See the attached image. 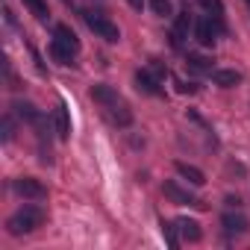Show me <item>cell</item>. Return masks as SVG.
<instances>
[{
  "instance_id": "cell-3",
  "label": "cell",
  "mask_w": 250,
  "mask_h": 250,
  "mask_svg": "<svg viewBox=\"0 0 250 250\" xmlns=\"http://www.w3.org/2000/svg\"><path fill=\"white\" fill-rule=\"evenodd\" d=\"M83 21H85L88 30H91L94 36H100L103 42H109V44H118V42H121V30H118V24H112L106 15L91 12V9H83Z\"/></svg>"
},
{
  "instance_id": "cell-15",
  "label": "cell",
  "mask_w": 250,
  "mask_h": 250,
  "mask_svg": "<svg viewBox=\"0 0 250 250\" xmlns=\"http://www.w3.org/2000/svg\"><path fill=\"white\" fill-rule=\"evenodd\" d=\"M15 115H18L21 121H27V124H33V127H36V124H39V121L44 118V115H42V112H39V109H36L33 103H21V100L15 103Z\"/></svg>"
},
{
  "instance_id": "cell-9",
  "label": "cell",
  "mask_w": 250,
  "mask_h": 250,
  "mask_svg": "<svg viewBox=\"0 0 250 250\" xmlns=\"http://www.w3.org/2000/svg\"><path fill=\"white\" fill-rule=\"evenodd\" d=\"M53 121H56V136H59L62 142H68V139H71V115H68L65 100H59V106H56V112H53Z\"/></svg>"
},
{
  "instance_id": "cell-10",
  "label": "cell",
  "mask_w": 250,
  "mask_h": 250,
  "mask_svg": "<svg viewBox=\"0 0 250 250\" xmlns=\"http://www.w3.org/2000/svg\"><path fill=\"white\" fill-rule=\"evenodd\" d=\"M174 224H177V229H180V235H183L186 241H191V244H194V241H200V238H203V229H200V224H197L194 218H177Z\"/></svg>"
},
{
  "instance_id": "cell-14",
  "label": "cell",
  "mask_w": 250,
  "mask_h": 250,
  "mask_svg": "<svg viewBox=\"0 0 250 250\" xmlns=\"http://www.w3.org/2000/svg\"><path fill=\"white\" fill-rule=\"evenodd\" d=\"M212 80H215V85H221V88H235V85L241 83V74H238L235 68H221V71H212Z\"/></svg>"
},
{
  "instance_id": "cell-1",
  "label": "cell",
  "mask_w": 250,
  "mask_h": 250,
  "mask_svg": "<svg viewBox=\"0 0 250 250\" xmlns=\"http://www.w3.org/2000/svg\"><path fill=\"white\" fill-rule=\"evenodd\" d=\"M88 97H91L94 103L103 106V112L109 115V121L115 124V127L127 130L130 124H133V109H130V103L124 100L112 85H106V83H94V85L88 88Z\"/></svg>"
},
{
  "instance_id": "cell-26",
  "label": "cell",
  "mask_w": 250,
  "mask_h": 250,
  "mask_svg": "<svg viewBox=\"0 0 250 250\" xmlns=\"http://www.w3.org/2000/svg\"><path fill=\"white\" fill-rule=\"evenodd\" d=\"M247 3H250V0H247Z\"/></svg>"
},
{
  "instance_id": "cell-16",
  "label": "cell",
  "mask_w": 250,
  "mask_h": 250,
  "mask_svg": "<svg viewBox=\"0 0 250 250\" xmlns=\"http://www.w3.org/2000/svg\"><path fill=\"white\" fill-rule=\"evenodd\" d=\"M186 65H188V71H197V74H212V59H209V56L188 53V56H186Z\"/></svg>"
},
{
  "instance_id": "cell-8",
  "label": "cell",
  "mask_w": 250,
  "mask_h": 250,
  "mask_svg": "<svg viewBox=\"0 0 250 250\" xmlns=\"http://www.w3.org/2000/svg\"><path fill=\"white\" fill-rule=\"evenodd\" d=\"M174 171L188 183V186H194V188H200L203 183H206V177H203V171L197 168V165H188V162H174Z\"/></svg>"
},
{
  "instance_id": "cell-25",
  "label": "cell",
  "mask_w": 250,
  "mask_h": 250,
  "mask_svg": "<svg viewBox=\"0 0 250 250\" xmlns=\"http://www.w3.org/2000/svg\"><path fill=\"white\" fill-rule=\"evenodd\" d=\"M127 3H130L136 12H142V9H145V0H127Z\"/></svg>"
},
{
  "instance_id": "cell-23",
  "label": "cell",
  "mask_w": 250,
  "mask_h": 250,
  "mask_svg": "<svg viewBox=\"0 0 250 250\" xmlns=\"http://www.w3.org/2000/svg\"><path fill=\"white\" fill-rule=\"evenodd\" d=\"M150 71H153V74H156L159 80H162V77H168V68H165V65H162L159 59H150Z\"/></svg>"
},
{
  "instance_id": "cell-22",
  "label": "cell",
  "mask_w": 250,
  "mask_h": 250,
  "mask_svg": "<svg viewBox=\"0 0 250 250\" xmlns=\"http://www.w3.org/2000/svg\"><path fill=\"white\" fill-rule=\"evenodd\" d=\"M177 91L180 94H197V85L194 83H186V80H177Z\"/></svg>"
},
{
  "instance_id": "cell-17",
  "label": "cell",
  "mask_w": 250,
  "mask_h": 250,
  "mask_svg": "<svg viewBox=\"0 0 250 250\" xmlns=\"http://www.w3.org/2000/svg\"><path fill=\"white\" fill-rule=\"evenodd\" d=\"M24 6L39 18V21H47L50 18V9H47V0H24Z\"/></svg>"
},
{
  "instance_id": "cell-21",
  "label": "cell",
  "mask_w": 250,
  "mask_h": 250,
  "mask_svg": "<svg viewBox=\"0 0 250 250\" xmlns=\"http://www.w3.org/2000/svg\"><path fill=\"white\" fill-rule=\"evenodd\" d=\"M12 136H15V124H12V118L6 115V118H3V142H12Z\"/></svg>"
},
{
  "instance_id": "cell-2",
  "label": "cell",
  "mask_w": 250,
  "mask_h": 250,
  "mask_svg": "<svg viewBox=\"0 0 250 250\" xmlns=\"http://www.w3.org/2000/svg\"><path fill=\"white\" fill-rule=\"evenodd\" d=\"M42 221H44V212H42L39 206H21V209L6 221V229H9V235H27V232H33V229H39Z\"/></svg>"
},
{
  "instance_id": "cell-12",
  "label": "cell",
  "mask_w": 250,
  "mask_h": 250,
  "mask_svg": "<svg viewBox=\"0 0 250 250\" xmlns=\"http://www.w3.org/2000/svg\"><path fill=\"white\" fill-rule=\"evenodd\" d=\"M47 53H50V59H53L56 65H65V68H68V65H74V56H77L71 47H65V44H62V42H56V39L50 42Z\"/></svg>"
},
{
  "instance_id": "cell-18",
  "label": "cell",
  "mask_w": 250,
  "mask_h": 250,
  "mask_svg": "<svg viewBox=\"0 0 250 250\" xmlns=\"http://www.w3.org/2000/svg\"><path fill=\"white\" fill-rule=\"evenodd\" d=\"M159 227H162V238L168 241V247H171V250H177V247H180V235H177V224H168V221H162Z\"/></svg>"
},
{
  "instance_id": "cell-13",
  "label": "cell",
  "mask_w": 250,
  "mask_h": 250,
  "mask_svg": "<svg viewBox=\"0 0 250 250\" xmlns=\"http://www.w3.org/2000/svg\"><path fill=\"white\" fill-rule=\"evenodd\" d=\"M53 39H56V42H62L65 47H71L74 53H80V39H77V33H74L68 24H56V30H53Z\"/></svg>"
},
{
  "instance_id": "cell-6",
  "label": "cell",
  "mask_w": 250,
  "mask_h": 250,
  "mask_svg": "<svg viewBox=\"0 0 250 250\" xmlns=\"http://www.w3.org/2000/svg\"><path fill=\"white\" fill-rule=\"evenodd\" d=\"M162 80L153 74V71H136V88L142 91V94H150V97H159L162 94V85H159Z\"/></svg>"
},
{
  "instance_id": "cell-24",
  "label": "cell",
  "mask_w": 250,
  "mask_h": 250,
  "mask_svg": "<svg viewBox=\"0 0 250 250\" xmlns=\"http://www.w3.org/2000/svg\"><path fill=\"white\" fill-rule=\"evenodd\" d=\"M224 203H227L229 209H238V206H241V197H232V194H227V200H224Z\"/></svg>"
},
{
  "instance_id": "cell-4",
  "label": "cell",
  "mask_w": 250,
  "mask_h": 250,
  "mask_svg": "<svg viewBox=\"0 0 250 250\" xmlns=\"http://www.w3.org/2000/svg\"><path fill=\"white\" fill-rule=\"evenodd\" d=\"M12 191L18 197H24V200H44L47 197V186L42 180H36V177H18V180H12Z\"/></svg>"
},
{
  "instance_id": "cell-5",
  "label": "cell",
  "mask_w": 250,
  "mask_h": 250,
  "mask_svg": "<svg viewBox=\"0 0 250 250\" xmlns=\"http://www.w3.org/2000/svg\"><path fill=\"white\" fill-rule=\"evenodd\" d=\"M162 194H165L171 203H177V206H197V209H203V203H200L188 188L177 186L174 180H165V183H162Z\"/></svg>"
},
{
  "instance_id": "cell-19",
  "label": "cell",
  "mask_w": 250,
  "mask_h": 250,
  "mask_svg": "<svg viewBox=\"0 0 250 250\" xmlns=\"http://www.w3.org/2000/svg\"><path fill=\"white\" fill-rule=\"evenodd\" d=\"M147 3H150L153 15H159V18H174V6H171V0H147Z\"/></svg>"
},
{
  "instance_id": "cell-7",
  "label": "cell",
  "mask_w": 250,
  "mask_h": 250,
  "mask_svg": "<svg viewBox=\"0 0 250 250\" xmlns=\"http://www.w3.org/2000/svg\"><path fill=\"white\" fill-rule=\"evenodd\" d=\"M221 224H224V232L227 235H244L250 229V224H247V218L241 212H224Z\"/></svg>"
},
{
  "instance_id": "cell-20",
  "label": "cell",
  "mask_w": 250,
  "mask_h": 250,
  "mask_svg": "<svg viewBox=\"0 0 250 250\" xmlns=\"http://www.w3.org/2000/svg\"><path fill=\"white\" fill-rule=\"evenodd\" d=\"M191 27H194V21H191L188 12H177V15H174V30H177L180 36H188Z\"/></svg>"
},
{
  "instance_id": "cell-11",
  "label": "cell",
  "mask_w": 250,
  "mask_h": 250,
  "mask_svg": "<svg viewBox=\"0 0 250 250\" xmlns=\"http://www.w3.org/2000/svg\"><path fill=\"white\" fill-rule=\"evenodd\" d=\"M215 36H218V30L212 27L209 18H200V21L194 24V39H197L203 47H212V44H215Z\"/></svg>"
}]
</instances>
